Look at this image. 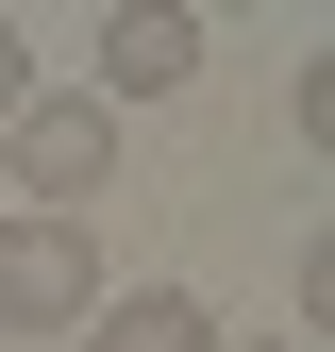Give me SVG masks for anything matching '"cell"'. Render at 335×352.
I'll use <instances>...</instances> for the list:
<instances>
[{"instance_id":"8992f818","label":"cell","mask_w":335,"mask_h":352,"mask_svg":"<svg viewBox=\"0 0 335 352\" xmlns=\"http://www.w3.org/2000/svg\"><path fill=\"white\" fill-rule=\"evenodd\" d=\"M218 352H319V336H218Z\"/></svg>"},{"instance_id":"3957f363","label":"cell","mask_w":335,"mask_h":352,"mask_svg":"<svg viewBox=\"0 0 335 352\" xmlns=\"http://www.w3.org/2000/svg\"><path fill=\"white\" fill-rule=\"evenodd\" d=\"M185 84H201V17H185V0H117V17H101V84H84V101L135 118V101H185Z\"/></svg>"},{"instance_id":"7a4b0ae2","label":"cell","mask_w":335,"mask_h":352,"mask_svg":"<svg viewBox=\"0 0 335 352\" xmlns=\"http://www.w3.org/2000/svg\"><path fill=\"white\" fill-rule=\"evenodd\" d=\"M101 319V235L84 218H0V336H84Z\"/></svg>"},{"instance_id":"277c9868","label":"cell","mask_w":335,"mask_h":352,"mask_svg":"<svg viewBox=\"0 0 335 352\" xmlns=\"http://www.w3.org/2000/svg\"><path fill=\"white\" fill-rule=\"evenodd\" d=\"M84 352H218V302H201V285H101Z\"/></svg>"},{"instance_id":"6da1fadb","label":"cell","mask_w":335,"mask_h":352,"mask_svg":"<svg viewBox=\"0 0 335 352\" xmlns=\"http://www.w3.org/2000/svg\"><path fill=\"white\" fill-rule=\"evenodd\" d=\"M0 185H34L17 218H84V201L117 185V118L84 101V84H34V101L0 118Z\"/></svg>"},{"instance_id":"5b68a950","label":"cell","mask_w":335,"mask_h":352,"mask_svg":"<svg viewBox=\"0 0 335 352\" xmlns=\"http://www.w3.org/2000/svg\"><path fill=\"white\" fill-rule=\"evenodd\" d=\"M17 101H34V34L0 17V118H17Z\"/></svg>"}]
</instances>
